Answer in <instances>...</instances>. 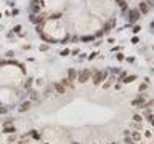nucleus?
Returning a JSON list of instances; mask_svg holds the SVG:
<instances>
[{
    "label": "nucleus",
    "instance_id": "1",
    "mask_svg": "<svg viewBox=\"0 0 154 144\" xmlns=\"http://www.w3.org/2000/svg\"><path fill=\"white\" fill-rule=\"evenodd\" d=\"M106 79V72H95V77H93V83L95 85H100L103 80Z\"/></svg>",
    "mask_w": 154,
    "mask_h": 144
},
{
    "label": "nucleus",
    "instance_id": "2",
    "mask_svg": "<svg viewBox=\"0 0 154 144\" xmlns=\"http://www.w3.org/2000/svg\"><path fill=\"white\" fill-rule=\"evenodd\" d=\"M88 79H90V70H88V69H84V70L79 74V82H80V83H85Z\"/></svg>",
    "mask_w": 154,
    "mask_h": 144
},
{
    "label": "nucleus",
    "instance_id": "3",
    "mask_svg": "<svg viewBox=\"0 0 154 144\" xmlns=\"http://www.w3.org/2000/svg\"><path fill=\"white\" fill-rule=\"evenodd\" d=\"M138 18H140V10H132L130 11V19H128V22L132 24V22L138 21Z\"/></svg>",
    "mask_w": 154,
    "mask_h": 144
},
{
    "label": "nucleus",
    "instance_id": "4",
    "mask_svg": "<svg viewBox=\"0 0 154 144\" xmlns=\"http://www.w3.org/2000/svg\"><path fill=\"white\" fill-rule=\"evenodd\" d=\"M132 106L133 107H144V99H143V98H137V99H133Z\"/></svg>",
    "mask_w": 154,
    "mask_h": 144
},
{
    "label": "nucleus",
    "instance_id": "5",
    "mask_svg": "<svg viewBox=\"0 0 154 144\" xmlns=\"http://www.w3.org/2000/svg\"><path fill=\"white\" fill-rule=\"evenodd\" d=\"M55 90H56V93H59V95H64L66 93V86L63 85V83H55Z\"/></svg>",
    "mask_w": 154,
    "mask_h": 144
},
{
    "label": "nucleus",
    "instance_id": "6",
    "mask_svg": "<svg viewBox=\"0 0 154 144\" xmlns=\"http://www.w3.org/2000/svg\"><path fill=\"white\" fill-rule=\"evenodd\" d=\"M31 21L35 24H40L43 21V15H31Z\"/></svg>",
    "mask_w": 154,
    "mask_h": 144
},
{
    "label": "nucleus",
    "instance_id": "7",
    "mask_svg": "<svg viewBox=\"0 0 154 144\" xmlns=\"http://www.w3.org/2000/svg\"><path fill=\"white\" fill-rule=\"evenodd\" d=\"M16 130H15V127L13 125H3V133H6V134H13Z\"/></svg>",
    "mask_w": 154,
    "mask_h": 144
},
{
    "label": "nucleus",
    "instance_id": "8",
    "mask_svg": "<svg viewBox=\"0 0 154 144\" xmlns=\"http://www.w3.org/2000/svg\"><path fill=\"white\" fill-rule=\"evenodd\" d=\"M140 11H141L143 15H146V13L149 11V5L146 3V2H141V3H140Z\"/></svg>",
    "mask_w": 154,
    "mask_h": 144
},
{
    "label": "nucleus",
    "instance_id": "9",
    "mask_svg": "<svg viewBox=\"0 0 154 144\" xmlns=\"http://www.w3.org/2000/svg\"><path fill=\"white\" fill-rule=\"evenodd\" d=\"M31 11H32V15H37L39 11H40V6L37 5V2H32L31 3Z\"/></svg>",
    "mask_w": 154,
    "mask_h": 144
},
{
    "label": "nucleus",
    "instance_id": "10",
    "mask_svg": "<svg viewBox=\"0 0 154 144\" xmlns=\"http://www.w3.org/2000/svg\"><path fill=\"white\" fill-rule=\"evenodd\" d=\"M29 107H31V102L26 101V102H23L21 106H19V109H18V111H19V112H26V111H29Z\"/></svg>",
    "mask_w": 154,
    "mask_h": 144
},
{
    "label": "nucleus",
    "instance_id": "11",
    "mask_svg": "<svg viewBox=\"0 0 154 144\" xmlns=\"http://www.w3.org/2000/svg\"><path fill=\"white\" fill-rule=\"evenodd\" d=\"M68 79H69V80H75V79H77V72H75V69H69V70H68Z\"/></svg>",
    "mask_w": 154,
    "mask_h": 144
},
{
    "label": "nucleus",
    "instance_id": "12",
    "mask_svg": "<svg viewBox=\"0 0 154 144\" xmlns=\"http://www.w3.org/2000/svg\"><path fill=\"white\" fill-rule=\"evenodd\" d=\"M132 139H133V141H140V139H141V133L133 131V133H132Z\"/></svg>",
    "mask_w": 154,
    "mask_h": 144
},
{
    "label": "nucleus",
    "instance_id": "13",
    "mask_svg": "<svg viewBox=\"0 0 154 144\" xmlns=\"http://www.w3.org/2000/svg\"><path fill=\"white\" fill-rule=\"evenodd\" d=\"M135 79H137L135 75H128V77H125V79H124L122 82H124V83H130V82H133Z\"/></svg>",
    "mask_w": 154,
    "mask_h": 144
},
{
    "label": "nucleus",
    "instance_id": "14",
    "mask_svg": "<svg viewBox=\"0 0 154 144\" xmlns=\"http://www.w3.org/2000/svg\"><path fill=\"white\" fill-rule=\"evenodd\" d=\"M117 2H119V6L122 8V11L127 10V5H125V2H124V0H117Z\"/></svg>",
    "mask_w": 154,
    "mask_h": 144
},
{
    "label": "nucleus",
    "instance_id": "15",
    "mask_svg": "<svg viewBox=\"0 0 154 144\" xmlns=\"http://www.w3.org/2000/svg\"><path fill=\"white\" fill-rule=\"evenodd\" d=\"M29 96H31L32 99H39V95H37V93H35L34 90H31V91H29Z\"/></svg>",
    "mask_w": 154,
    "mask_h": 144
},
{
    "label": "nucleus",
    "instance_id": "16",
    "mask_svg": "<svg viewBox=\"0 0 154 144\" xmlns=\"http://www.w3.org/2000/svg\"><path fill=\"white\" fill-rule=\"evenodd\" d=\"M31 85H32V79H27L24 82V88H31Z\"/></svg>",
    "mask_w": 154,
    "mask_h": 144
},
{
    "label": "nucleus",
    "instance_id": "17",
    "mask_svg": "<svg viewBox=\"0 0 154 144\" xmlns=\"http://www.w3.org/2000/svg\"><path fill=\"white\" fill-rule=\"evenodd\" d=\"M61 83H63L64 86H71V85H72V83H71V80H69V79H64L63 82H61Z\"/></svg>",
    "mask_w": 154,
    "mask_h": 144
},
{
    "label": "nucleus",
    "instance_id": "18",
    "mask_svg": "<svg viewBox=\"0 0 154 144\" xmlns=\"http://www.w3.org/2000/svg\"><path fill=\"white\" fill-rule=\"evenodd\" d=\"M114 80H116V79H114V77H109V80H108L106 83H104V88H108V86L111 85V83H112V82H114Z\"/></svg>",
    "mask_w": 154,
    "mask_h": 144
},
{
    "label": "nucleus",
    "instance_id": "19",
    "mask_svg": "<svg viewBox=\"0 0 154 144\" xmlns=\"http://www.w3.org/2000/svg\"><path fill=\"white\" fill-rule=\"evenodd\" d=\"M124 143H125V144H133L135 141H133L132 138H128V136H125V139H124Z\"/></svg>",
    "mask_w": 154,
    "mask_h": 144
},
{
    "label": "nucleus",
    "instance_id": "20",
    "mask_svg": "<svg viewBox=\"0 0 154 144\" xmlns=\"http://www.w3.org/2000/svg\"><path fill=\"white\" fill-rule=\"evenodd\" d=\"M31 136H32V138H35V139H39V138H40V134H39L37 131H31Z\"/></svg>",
    "mask_w": 154,
    "mask_h": 144
},
{
    "label": "nucleus",
    "instance_id": "21",
    "mask_svg": "<svg viewBox=\"0 0 154 144\" xmlns=\"http://www.w3.org/2000/svg\"><path fill=\"white\" fill-rule=\"evenodd\" d=\"M133 120H135V122H141V115L135 114V115H133Z\"/></svg>",
    "mask_w": 154,
    "mask_h": 144
},
{
    "label": "nucleus",
    "instance_id": "22",
    "mask_svg": "<svg viewBox=\"0 0 154 144\" xmlns=\"http://www.w3.org/2000/svg\"><path fill=\"white\" fill-rule=\"evenodd\" d=\"M82 40H84V42H91V40H93V37H88V35H87V37H82Z\"/></svg>",
    "mask_w": 154,
    "mask_h": 144
},
{
    "label": "nucleus",
    "instance_id": "23",
    "mask_svg": "<svg viewBox=\"0 0 154 144\" xmlns=\"http://www.w3.org/2000/svg\"><path fill=\"white\" fill-rule=\"evenodd\" d=\"M59 54H61V56H68V54H69V50H63Z\"/></svg>",
    "mask_w": 154,
    "mask_h": 144
},
{
    "label": "nucleus",
    "instance_id": "24",
    "mask_svg": "<svg viewBox=\"0 0 154 144\" xmlns=\"http://www.w3.org/2000/svg\"><path fill=\"white\" fill-rule=\"evenodd\" d=\"M133 32H135V34H137V32H140V26H135V27H133Z\"/></svg>",
    "mask_w": 154,
    "mask_h": 144
},
{
    "label": "nucleus",
    "instance_id": "25",
    "mask_svg": "<svg viewBox=\"0 0 154 144\" xmlns=\"http://www.w3.org/2000/svg\"><path fill=\"white\" fill-rule=\"evenodd\" d=\"M138 42H140L138 37H133V38H132V43H138Z\"/></svg>",
    "mask_w": 154,
    "mask_h": 144
},
{
    "label": "nucleus",
    "instance_id": "26",
    "mask_svg": "<svg viewBox=\"0 0 154 144\" xmlns=\"http://www.w3.org/2000/svg\"><path fill=\"white\" fill-rule=\"evenodd\" d=\"M3 112H6V107H2V106H0V114H3Z\"/></svg>",
    "mask_w": 154,
    "mask_h": 144
},
{
    "label": "nucleus",
    "instance_id": "27",
    "mask_svg": "<svg viewBox=\"0 0 154 144\" xmlns=\"http://www.w3.org/2000/svg\"><path fill=\"white\" fill-rule=\"evenodd\" d=\"M15 32H21V26H16L15 27Z\"/></svg>",
    "mask_w": 154,
    "mask_h": 144
},
{
    "label": "nucleus",
    "instance_id": "28",
    "mask_svg": "<svg viewBox=\"0 0 154 144\" xmlns=\"http://www.w3.org/2000/svg\"><path fill=\"white\" fill-rule=\"evenodd\" d=\"M146 3H148V5H154V0H148Z\"/></svg>",
    "mask_w": 154,
    "mask_h": 144
},
{
    "label": "nucleus",
    "instance_id": "29",
    "mask_svg": "<svg viewBox=\"0 0 154 144\" xmlns=\"http://www.w3.org/2000/svg\"><path fill=\"white\" fill-rule=\"evenodd\" d=\"M3 64H5V61H0V66H3Z\"/></svg>",
    "mask_w": 154,
    "mask_h": 144
},
{
    "label": "nucleus",
    "instance_id": "30",
    "mask_svg": "<svg viewBox=\"0 0 154 144\" xmlns=\"http://www.w3.org/2000/svg\"><path fill=\"white\" fill-rule=\"evenodd\" d=\"M72 144H79V143H72Z\"/></svg>",
    "mask_w": 154,
    "mask_h": 144
},
{
    "label": "nucleus",
    "instance_id": "31",
    "mask_svg": "<svg viewBox=\"0 0 154 144\" xmlns=\"http://www.w3.org/2000/svg\"><path fill=\"white\" fill-rule=\"evenodd\" d=\"M111 144H117V143H111Z\"/></svg>",
    "mask_w": 154,
    "mask_h": 144
},
{
    "label": "nucleus",
    "instance_id": "32",
    "mask_svg": "<svg viewBox=\"0 0 154 144\" xmlns=\"http://www.w3.org/2000/svg\"><path fill=\"white\" fill-rule=\"evenodd\" d=\"M0 18H2V13H0Z\"/></svg>",
    "mask_w": 154,
    "mask_h": 144
}]
</instances>
